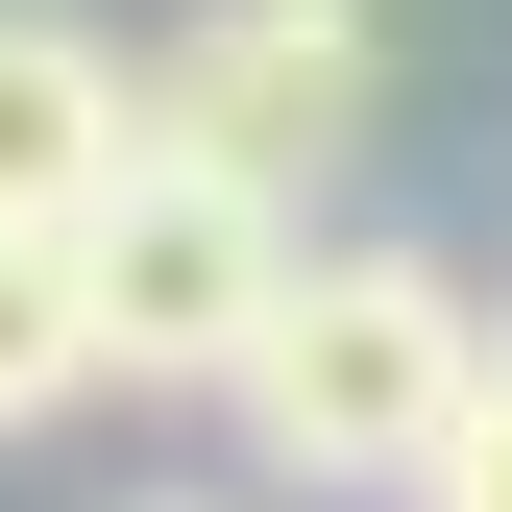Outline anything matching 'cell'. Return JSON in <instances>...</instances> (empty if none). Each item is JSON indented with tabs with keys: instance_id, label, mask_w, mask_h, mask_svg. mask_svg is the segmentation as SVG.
I'll use <instances>...</instances> for the list:
<instances>
[{
	"instance_id": "7",
	"label": "cell",
	"mask_w": 512,
	"mask_h": 512,
	"mask_svg": "<svg viewBox=\"0 0 512 512\" xmlns=\"http://www.w3.org/2000/svg\"><path fill=\"white\" fill-rule=\"evenodd\" d=\"M171 512H220V488H171Z\"/></svg>"
},
{
	"instance_id": "5",
	"label": "cell",
	"mask_w": 512,
	"mask_h": 512,
	"mask_svg": "<svg viewBox=\"0 0 512 512\" xmlns=\"http://www.w3.org/2000/svg\"><path fill=\"white\" fill-rule=\"evenodd\" d=\"M74 391H98V293H74V244L0 220V439H49Z\"/></svg>"
},
{
	"instance_id": "2",
	"label": "cell",
	"mask_w": 512,
	"mask_h": 512,
	"mask_svg": "<svg viewBox=\"0 0 512 512\" xmlns=\"http://www.w3.org/2000/svg\"><path fill=\"white\" fill-rule=\"evenodd\" d=\"M74 293H98V391H244L293 293V196H244L196 147H122V196L74 220Z\"/></svg>"
},
{
	"instance_id": "1",
	"label": "cell",
	"mask_w": 512,
	"mask_h": 512,
	"mask_svg": "<svg viewBox=\"0 0 512 512\" xmlns=\"http://www.w3.org/2000/svg\"><path fill=\"white\" fill-rule=\"evenodd\" d=\"M488 342H512V317L439 269V244H293V293H269V342H244L220 415H244L269 488H439Z\"/></svg>"
},
{
	"instance_id": "3",
	"label": "cell",
	"mask_w": 512,
	"mask_h": 512,
	"mask_svg": "<svg viewBox=\"0 0 512 512\" xmlns=\"http://www.w3.org/2000/svg\"><path fill=\"white\" fill-rule=\"evenodd\" d=\"M366 98H391V25L366 0H196L147 49V147L244 171V196H293L317 147H366Z\"/></svg>"
},
{
	"instance_id": "6",
	"label": "cell",
	"mask_w": 512,
	"mask_h": 512,
	"mask_svg": "<svg viewBox=\"0 0 512 512\" xmlns=\"http://www.w3.org/2000/svg\"><path fill=\"white\" fill-rule=\"evenodd\" d=\"M415 512H512V342H488V391H464V439H439Z\"/></svg>"
},
{
	"instance_id": "4",
	"label": "cell",
	"mask_w": 512,
	"mask_h": 512,
	"mask_svg": "<svg viewBox=\"0 0 512 512\" xmlns=\"http://www.w3.org/2000/svg\"><path fill=\"white\" fill-rule=\"evenodd\" d=\"M122 147H147V74H122L98 25H49V0H0V220L74 244L122 196Z\"/></svg>"
}]
</instances>
